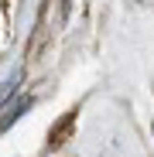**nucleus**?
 <instances>
[{
	"label": "nucleus",
	"mask_w": 154,
	"mask_h": 157,
	"mask_svg": "<svg viewBox=\"0 0 154 157\" xmlns=\"http://www.w3.org/2000/svg\"><path fill=\"white\" fill-rule=\"evenodd\" d=\"M72 123H75V109H72V113H65V120H62L55 130H51V137H48V147H58V144H65V133L72 130Z\"/></svg>",
	"instance_id": "1"
},
{
	"label": "nucleus",
	"mask_w": 154,
	"mask_h": 157,
	"mask_svg": "<svg viewBox=\"0 0 154 157\" xmlns=\"http://www.w3.org/2000/svg\"><path fill=\"white\" fill-rule=\"evenodd\" d=\"M24 109H31V99H21V102H14V109L7 113V120H4V123H0V130H7V126H10V123H14L21 113H24Z\"/></svg>",
	"instance_id": "2"
}]
</instances>
